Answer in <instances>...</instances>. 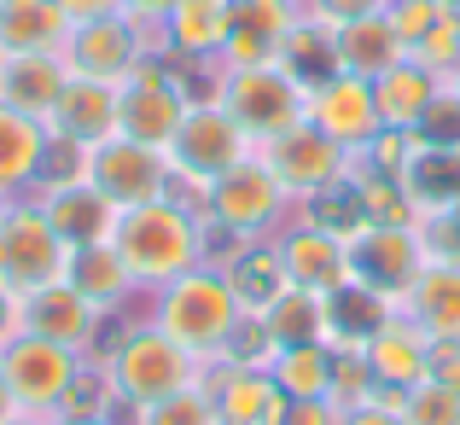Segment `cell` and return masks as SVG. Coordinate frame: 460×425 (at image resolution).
Instances as JSON below:
<instances>
[{"label": "cell", "instance_id": "1", "mask_svg": "<svg viewBox=\"0 0 460 425\" xmlns=\"http://www.w3.org/2000/svg\"><path fill=\"white\" fill-rule=\"evenodd\" d=\"M111 251L123 257V269L135 274L140 291H157V286L181 280L187 269L210 262V227H204V216L192 210V204H181L175 192H169V199L117 210Z\"/></svg>", "mask_w": 460, "mask_h": 425}, {"label": "cell", "instance_id": "2", "mask_svg": "<svg viewBox=\"0 0 460 425\" xmlns=\"http://www.w3.org/2000/svg\"><path fill=\"white\" fill-rule=\"evenodd\" d=\"M239 314H245V303H239L234 280H227L216 262H199V269H187L181 280L152 291V326H164V332L175 338L181 350H192L204 367L222 356V344L234 338Z\"/></svg>", "mask_w": 460, "mask_h": 425}, {"label": "cell", "instance_id": "3", "mask_svg": "<svg viewBox=\"0 0 460 425\" xmlns=\"http://www.w3.org/2000/svg\"><path fill=\"white\" fill-rule=\"evenodd\" d=\"M93 361L105 367V379H111L123 414L152 408V403H164V396H175V391H187V385L204 379V361L192 356V350H181L175 338H169L164 326H152V321L117 332L111 350L93 356Z\"/></svg>", "mask_w": 460, "mask_h": 425}, {"label": "cell", "instance_id": "4", "mask_svg": "<svg viewBox=\"0 0 460 425\" xmlns=\"http://www.w3.org/2000/svg\"><path fill=\"white\" fill-rule=\"evenodd\" d=\"M251 152H257L251 135L222 111V105H216V100H192L187 117H181V128H175V140H169V169H175V187H169V192L199 210L204 187L222 181L234 164H245Z\"/></svg>", "mask_w": 460, "mask_h": 425}, {"label": "cell", "instance_id": "5", "mask_svg": "<svg viewBox=\"0 0 460 425\" xmlns=\"http://www.w3.org/2000/svg\"><path fill=\"white\" fill-rule=\"evenodd\" d=\"M199 216L210 234H227V239H274L286 227V216H292V199L274 181V169L251 152L245 164H234L222 181L204 187Z\"/></svg>", "mask_w": 460, "mask_h": 425}, {"label": "cell", "instance_id": "6", "mask_svg": "<svg viewBox=\"0 0 460 425\" xmlns=\"http://www.w3.org/2000/svg\"><path fill=\"white\" fill-rule=\"evenodd\" d=\"M216 105H222V111L245 128L251 146H269L274 135L309 123V88L280 65V58H269V65H245V70H227L222 88H216Z\"/></svg>", "mask_w": 460, "mask_h": 425}, {"label": "cell", "instance_id": "7", "mask_svg": "<svg viewBox=\"0 0 460 425\" xmlns=\"http://www.w3.org/2000/svg\"><path fill=\"white\" fill-rule=\"evenodd\" d=\"M82 361H88L82 350H65L41 332H18L0 350V379H6L23 420H53V414H65V396L76 385Z\"/></svg>", "mask_w": 460, "mask_h": 425}, {"label": "cell", "instance_id": "8", "mask_svg": "<svg viewBox=\"0 0 460 425\" xmlns=\"http://www.w3.org/2000/svg\"><path fill=\"white\" fill-rule=\"evenodd\" d=\"M187 105H192V93H187V82H181L175 58L146 53L135 70H128V82H123V100H117V135L169 152V140H175Z\"/></svg>", "mask_w": 460, "mask_h": 425}, {"label": "cell", "instance_id": "9", "mask_svg": "<svg viewBox=\"0 0 460 425\" xmlns=\"http://www.w3.org/2000/svg\"><path fill=\"white\" fill-rule=\"evenodd\" d=\"M65 269H70V245L53 234V222L41 216V204L18 199L12 216L0 222V280L30 297V291L65 280Z\"/></svg>", "mask_w": 460, "mask_h": 425}, {"label": "cell", "instance_id": "10", "mask_svg": "<svg viewBox=\"0 0 460 425\" xmlns=\"http://www.w3.org/2000/svg\"><path fill=\"white\" fill-rule=\"evenodd\" d=\"M257 157L274 169V181L286 187L292 204H309V199H321V192L349 181V152L338 140H326L314 123H297L286 135H274L269 146H257Z\"/></svg>", "mask_w": 460, "mask_h": 425}, {"label": "cell", "instance_id": "11", "mask_svg": "<svg viewBox=\"0 0 460 425\" xmlns=\"http://www.w3.org/2000/svg\"><path fill=\"white\" fill-rule=\"evenodd\" d=\"M146 53H157V35L140 30L128 12L70 23V35H65L70 76H93V82H128V70H135Z\"/></svg>", "mask_w": 460, "mask_h": 425}, {"label": "cell", "instance_id": "12", "mask_svg": "<svg viewBox=\"0 0 460 425\" xmlns=\"http://www.w3.org/2000/svg\"><path fill=\"white\" fill-rule=\"evenodd\" d=\"M88 181L117 204V210H128V204L169 199L175 169H169V152H157V146H140V140H128V135H111V140L88 146Z\"/></svg>", "mask_w": 460, "mask_h": 425}, {"label": "cell", "instance_id": "13", "mask_svg": "<svg viewBox=\"0 0 460 425\" xmlns=\"http://www.w3.org/2000/svg\"><path fill=\"white\" fill-rule=\"evenodd\" d=\"M349 251V280L385 291L391 303L408 297V286L420 280V269H426V245H420V227H356V234L344 239Z\"/></svg>", "mask_w": 460, "mask_h": 425}, {"label": "cell", "instance_id": "14", "mask_svg": "<svg viewBox=\"0 0 460 425\" xmlns=\"http://www.w3.org/2000/svg\"><path fill=\"white\" fill-rule=\"evenodd\" d=\"M309 123L321 128L326 140H338L344 152H361L373 135H379V100H373L367 76H326L321 88H309Z\"/></svg>", "mask_w": 460, "mask_h": 425}, {"label": "cell", "instance_id": "15", "mask_svg": "<svg viewBox=\"0 0 460 425\" xmlns=\"http://www.w3.org/2000/svg\"><path fill=\"white\" fill-rule=\"evenodd\" d=\"M100 326H105V314L93 309L70 280H53V286H41V291L23 297V332H41V338H53V344H65V350L93 356Z\"/></svg>", "mask_w": 460, "mask_h": 425}, {"label": "cell", "instance_id": "16", "mask_svg": "<svg viewBox=\"0 0 460 425\" xmlns=\"http://www.w3.org/2000/svg\"><path fill=\"white\" fill-rule=\"evenodd\" d=\"M234 35V0H175L157 30V53L181 65H216Z\"/></svg>", "mask_w": 460, "mask_h": 425}, {"label": "cell", "instance_id": "17", "mask_svg": "<svg viewBox=\"0 0 460 425\" xmlns=\"http://www.w3.org/2000/svg\"><path fill=\"white\" fill-rule=\"evenodd\" d=\"M297 23H304V6H297V0H234V35H227V47H222V65L245 70V65L280 58V41Z\"/></svg>", "mask_w": 460, "mask_h": 425}, {"label": "cell", "instance_id": "18", "mask_svg": "<svg viewBox=\"0 0 460 425\" xmlns=\"http://www.w3.org/2000/svg\"><path fill=\"white\" fill-rule=\"evenodd\" d=\"M222 425H286L292 396L274 385L269 367H204Z\"/></svg>", "mask_w": 460, "mask_h": 425}, {"label": "cell", "instance_id": "19", "mask_svg": "<svg viewBox=\"0 0 460 425\" xmlns=\"http://www.w3.org/2000/svg\"><path fill=\"white\" fill-rule=\"evenodd\" d=\"M274 245H280V262H286V280L304 286V291H338L349 280V251L338 234H326V227L314 222H286L280 234H274Z\"/></svg>", "mask_w": 460, "mask_h": 425}, {"label": "cell", "instance_id": "20", "mask_svg": "<svg viewBox=\"0 0 460 425\" xmlns=\"http://www.w3.org/2000/svg\"><path fill=\"white\" fill-rule=\"evenodd\" d=\"M35 204L53 222V234L65 239L70 251L76 245H105L117 227V204L105 199L93 181H65V187H35Z\"/></svg>", "mask_w": 460, "mask_h": 425}, {"label": "cell", "instance_id": "21", "mask_svg": "<svg viewBox=\"0 0 460 425\" xmlns=\"http://www.w3.org/2000/svg\"><path fill=\"white\" fill-rule=\"evenodd\" d=\"M117 100H123V82L70 76L58 105H53V117H47V128L70 146H100V140L117 135Z\"/></svg>", "mask_w": 460, "mask_h": 425}, {"label": "cell", "instance_id": "22", "mask_svg": "<svg viewBox=\"0 0 460 425\" xmlns=\"http://www.w3.org/2000/svg\"><path fill=\"white\" fill-rule=\"evenodd\" d=\"M65 82H70L65 53H0V105H12L23 117L47 123Z\"/></svg>", "mask_w": 460, "mask_h": 425}, {"label": "cell", "instance_id": "23", "mask_svg": "<svg viewBox=\"0 0 460 425\" xmlns=\"http://www.w3.org/2000/svg\"><path fill=\"white\" fill-rule=\"evenodd\" d=\"M367 361H373V379L396 385V391H414V385L431 379V338L408 321L402 309L367 338Z\"/></svg>", "mask_w": 460, "mask_h": 425}, {"label": "cell", "instance_id": "24", "mask_svg": "<svg viewBox=\"0 0 460 425\" xmlns=\"http://www.w3.org/2000/svg\"><path fill=\"white\" fill-rule=\"evenodd\" d=\"M47 146H53V128L41 117H23L12 105H0V192L12 199H30L41 187V164Z\"/></svg>", "mask_w": 460, "mask_h": 425}, {"label": "cell", "instance_id": "25", "mask_svg": "<svg viewBox=\"0 0 460 425\" xmlns=\"http://www.w3.org/2000/svg\"><path fill=\"white\" fill-rule=\"evenodd\" d=\"M431 344L443 338H460V262H426L420 280L408 286V297L396 303Z\"/></svg>", "mask_w": 460, "mask_h": 425}, {"label": "cell", "instance_id": "26", "mask_svg": "<svg viewBox=\"0 0 460 425\" xmlns=\"http://www.w3.org/2000/svg\"><path fill=\"white\" fill-rule=\"evenodd\" d=\"M332 47H338V70L344 76H385L391 65H402L408 47L402 35L391 30V18L385 12H373V18H356V23H332Z\"/></svg>", "mask_w": 460, "mask_h": 425}, {"label": "cell", "instance_id": "27", "mask_svg": "<svg viewBox=\"0 0 460 425\" xmlns=\"http://www.w3.org/2000/svg\"><path fill=\"white\" fill-rule=\"evenodd\" d=\"M70 12L58 0H0V53H65Z\"/></svg>", "mask_w": 460, "mask_h": 425}, {"label": "cell", "instance_id": "28", "mask_svg": "<svg viewBox=\"0 0 460 425\" xmlns=\"http://www.w3.org/2000/svg\"><path fill=\"white\" fill-rule=\"evenodd\" d=\"M396 314V303L385 291L344 280L338 291H326V344H349V350H367V338L379 332L385 321Z\"/></svg>", "mask_w": 460, "mask_h": 425}, {"label": "cell", "instance_id": "29", "mask_svg": "<svg viewBox=\"0 0 460 425\" xmlns=\"http://www.w3.org/2000/svg\"><path fill=\"white\" fill-rule=\"evenodd\" d=\"M65 280L76 286L100 314H117V309H123V303L140 291V286H135V274L123 269V257L111 251V239H105V245H76V251H70Z\"/></svg>", "mask_w": 460, "mask_h": 425}, {"label": "cell", "instance_id": "30", "mask_svg": "<svg viewBox=\"0 0 460 425\" xmlns=\"http://www.w3.org/2000/svg\"><path fill=\"white\" fill-rule=\"evenodd\" d=\"M216 269L234 280V291H239L245 309H269V303L292 286V280H286V262H280V245H274V239H234V257L216 262Z\"/></svg>", "mask_w": 460, "mask_h": 425}, {"label": "cell", "instance_id": "31", "mask_svg": "<svg viewBox=\"0 0 460 425\" xmlns=\"http://www.w3.org/2000/svg\"><path fill=\"white\" fill-rule=\"evenodd\" d=\"M443 82L431 76L426 65H414V58H402V65H391L385 76H373V100H379V123L385 128H414L420 117H426V105L438 100Z\"/></svg>", "mask_w": 460, "mask_h": 425}, {"label": "cell", "instance_id": "32", "mask_svg": "<svg viewBox=\"0 0 460 425\" xmlns=\"http://www.w3.org/2000/svg\"><path fill=\"white\" fill-rule=\"evenodd\" d=\"M349 192H356L361 227H420L426 222V204H420L414 187L396 181V175H356Z\"/></svg>", "mask_w": 460, "mask_h": 425}, {"label": "cell", "instance_id": "33", "mask_svg": "<svg viewBox=\"0 0 460 425\" xmlns=\"http://www.w3.org/2000/svg\"><path fill=\"white\" fill-rule=\"evenodd\" d=\"M280 65L292 70L304 88H321L326 76H338V47H332V23L314 18L304 6V23H297L292 35L280 41Z\"/></svg>", "mask_w": 460, "mask_h": 425}, {"label": "cell", "instance_id": "34", "mask_svg": "<svg viewBox=\"0 0 460 425\" xmlns=\"http://www.w3.org/2000/svg\"><path fill=\"white\" fill-rule=\"evenodd\" d=\"M269 373L292 403L326 396V385H332V344H326V338H314V344H286L280 356L269 361Z\"/></svg>", "mask_w": 460, "mask_h": 425}, {"label": "cell", "instance_id": "35", "mask_svg": "<svg viewBox=\"0 0 460 425\" xmlns=\"http://www.w3.org/2000/svg\"><path fill=\"white\" fill-rule=\"evenodd\" d=\"M262 321H269L274 344H314V338H326V297L321 291H304V286H286L280 297L262 309Z\"/></svg>", "mask_w": 460, "mask_h": 425}, {"label": "cell", "instance_id": "36", "mask_svg": "<svg viewBox=\"0 0 460 425\" xmlns=\"http://www.w3.org/2000/svg\"><path fill=\"white\" fill-rule=\"evenodd\" d=\"M408 187L426 210H443V204L460 199V146H420L414 169H408Z\"/></svg>", "mask_w": 460, "mask_h": 425}, {"label": "cell", "instance_id": "37", "mask_svg": "<svg viewBox=\"0 0 460 425\" xmlns=\"http://www.w3.org/2000/svg\"><path fill=\"white\" fill-rule=\"evenodd\" d=\"M128 425H222V414H216L210 385L199 379V385H187V391L164 396V403H152V408H135Z\"/></svg>", "mask_w": 460, "mask_h": 425}, {"label": "cell", "instance_id": "38", "mask_svg": "<svg viewBox=\"0 0 460 425\" xmlns=\"http://www.w3.org/2000/svg\"><path fill=\"white\" fill-rule=\"evenodd\" d=\"M274 356H280V344H274L262 309H245V314H239V326H234V338L222 344V356H216L210 367H269Z\"/></svg>", "mask_w": 460, "mask_h": 425}, {"label": "cell", "instance_id": "39", "mask_svg": "<svg viewBox=\"0 0 460 425\" xmlns=\"http://www.w3.org/2000/svg\"><path fill=\"white\" fill-rule=\"evenodd\" d=\"M373 361L367 350H349V344H332V385H326V396H332L338 408H356L373 396Z\"/></svg>", "mask_w": 460, "mask_h": 425}, {"label": "cell", "instance_id": "40", "mask_svg": "<svg viewBox=\"0 0 460 425\" xmlns=\"http://www.w3.org/2000/svg\"><path fill=\"white\" fill-rule=\"evenodd\" d=\"M408 58H414V65H426L438 82H449L455 70H460V12H443V18L431 23V35Z\"/></svg>", "mask_w": 460, "mask_h": 425}, {"label": "cell", "instance_id": "41", "mask_svg": "<svg viewBox=\"0 0 460 425\" xmlns=\"http://www.w3.org/2000/svg\"><path fill=\"white\" fill-rule=\"evenodd\" d=\"M402 420L408 425H460V391H449V385H438V379L414 385L408 403H402Z\"/></svg>", "mask_w": 460, "mask_h": 425}, {"label": "cell", "instance_id": "42", "mask_svg": "<svg viewBox=\"0 0 460 425\" xmlns=\"http://www.w3.org/2000/svg\"><path fill=\"white\" fill-rule=\"evenodd\" d=\"M414 135H420V146H460V93L449 82H443L438 100L426 105V117L414 123Z\"/></svg>", "mask_w": 460, "mask_h": 425}, {"label": "cell", "instance_id": "43", "mask_svg": "<svg viewBox=\"0 0 460 425\" xmlns=\"http://www.w3.org/2000/svg\"><path fill=\"white\" fill-rule=\"evenodd\" d=\"M443 12H449V6H438V0H391V6H385V18H391L396 35H402V47L414 53V47L431 35V23H438Z\"/></svg>", "mask_w": 460, "mask_h": 425}, {"label": "cell", "instance_id": "44", "mask_svg": "<svg viewBox=\"0 0 460 425\" xmlns=\"http://www.w3.org/2000/svg\"><path fill=\"white\" fill-rule=\"evenodd\" d=\"M314 18L326 23H356V18H373V12H385L391 0H304Z\"/></svg>", "mask_w": 460, "mask_h": 425}, {"label": "cell", "instance_id": "45", "mask_svg": "<svg viewBox=\"0 0 460 425\" xmlns=\"http://www.w3.org/2000/svg\"><path fill=\"white\" fill-rule=\"evenodd\" d=\"M286 425H344V408H338L332 396H309V403L286 408Z\"/></svg>", "mask_w": 460, "mask_h": 425}, {"label": "cell", "instance_id": "46", "mask_svg": "<svg viewBox=\"0 0 460 425\" xmlns=\"http://www.w3.org/2000/svg\"><path fill=\"white\" fill-rule=\"evenodd\" d=\"M431 379L460 391V338H443V344H431Z\"/></svg>", "mask_w": 460, "mask_h": 425}, {"label": "cell", "instance_id": "47", "mask_svg": "<svg viewBox=\"0 0 460 425\" xmlns=\"http://www.w3.org/2000/svg\"><path fill=\"white\" fill-rule=\"evenodd\" d=\"M18 332H23V291H12L0 280V350H6Z\"/></svg>", "mask_w": 460, "mask_h": 425}, {"label": "cell", "instance_id": "48", "mask_svg": "<svg viewBox=\"0 0 460 425\" xmlns=\"http://www.w3.org/2000/svg\"><path fill=\"white\" fill-rule=\"evenodd\" d=\"M344 425H408L402 420V408H385V403H356V408H344Z\"/></svg>", "mask_w": 460, "mask_h": 425}, {"label": "cell", "instance_id": "49", "mask_svg": "<svg viewBox=\"0 0 460 425\" xmlns=\"http://www.w3.org/2000/svg\"><path fill=\"white\" fill-rule=\"evenodd\" d=\"M123 12L140 23V30H152V35H157V30H164V18L175 12V0H123Z\"/></svg>", "mask_w": 460, "mask_h": 425}, {"label": "cell", "instance_id": "50", "mask_svg": "<svg viewBox=\"0 0 460 425\" xmlns=\"http://www.w3.org/2000/svg\"><path fill=\"white\" fill-rule=\"evenodd\" d=\"M58 6L70 12V23H88V18H111V12H123V0H58Z\"/></svg>", "mask_w": 460, "mask_h": 425}, {"label": "cell", "instance_id": "51", "mask_svg": "<svg viewBox=\"0 0 460 425\" xmlns=\"http://www.w3.org/2000/svg\"><path fill=\"white\" fill-rule=\"evenodd\" d=\"M41 425H117V420H88V414H53V420H41Z\"/></svg>", "mask_w": 460, "mask_h": 425}, {"label": "cell", "instance_id": "52", "mask_svg": "<svg viewBox=\"0 0 460 425\" xmlns=\"http://www.w3.org/2000/svg\"><path fill=\"white\" fill-rule=\"evenodd\" d=\"M6 420H18V403H12V391H6V379H0V425Z\"/></svg>", "mask_w": 460, "mask_h": 425}, {"label": "cell", "instance_id": "53", "mask_svg": "<svg viewBox=\"0 0 460 425\" xmlns=\"http://www.w3.org/2000/svg\"><path fill=\"white\" fill-rule=\"evenodd\" d=\"M12 204H18V199H12V192H0V222H6V216H12Z\"/></svg>", "mask_w": 460, "mask_h": 425}, {"label": "cell", "instance_id": "54", "mask_svg": "<svg viewBox=\"0 0 460 425\" xmlns=\"http://www.w3.org/2000/svg\"><path fill=\"white\" fill-rule=\"evenodd\" d=\"M443 216H449V222L460 227V199H455V204H443Z\"/></svg>", "mask_w": 460, "mask_h": 425}, {"label": "cell", "instance_id": "55", "mask_svg": "<svg viewBox=\"0 0 460 425\" xmlns=\"http://www.w3.org/2000/svg\"><path fill=\"white\" fill-rule=\"evenodd\" d=\"M6 425H41V420H23V414H18V420H6Z\"/></svg>", "mask_w": 460, "mask_h": 425}, {"label": "cell", "instance_id": "56", "mask_svg": "<svg viewBox=\"0 0 460 425\" xmlns=\"http://www.w3.org/2000/svg\"><path fill=\"white\" fill-rule=\"evenodd\" d=\"M438 6H449V12H460V0H438Z\"/></svg>", "mask_w": 460, "mask_h": 425}, {"label": "cell", "instance_id": "57", "mask_svg": "<svg viewBox=\"0 0 460 425\" xmlns=\"http://www.w3.org/2000/svg\"><path fill=\"white\" fill-rule=\"evenodd\" d=\"M449 88H455V93H460V70H455V76H449Z\"/></svg>", "mask_w": 460, "mask_h": 425}, {"label": "cell", "instance_id": "58", "mask_svg": "<svg viewBox=\"0 0 460 425\" xmlns=\"http://www.w3.org/2000/svg\"><path fill=\"white\" fill-rule=\"evenodd\" d=\"M297 6H304V0H297Z\"/></svg>", "mask_w": 460, "mask_h": 425}]
</instances>
